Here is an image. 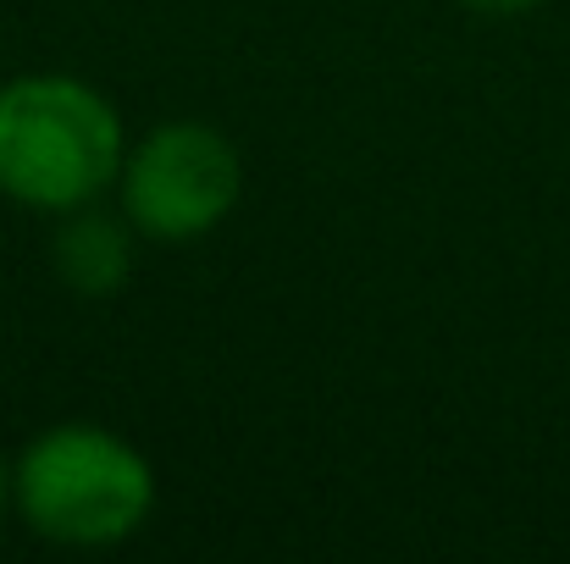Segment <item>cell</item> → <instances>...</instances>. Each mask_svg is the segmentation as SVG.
<instances>
[{"label": "cell", "instance_id": "obj_1", "mask_svg": "<svg viewBox=\"0 0 570 564\" xmlns=\"http://www.w3.org/2000/svg\"><path fill=\"white\" fill-rule=\"evenodd\" d=\"M122 122L106 95L67 72L0 89V194L33 210H78L122 178Z\"/></svg>", "mask_w": 570, "mask_h": 564}, {"label": "cell", "instance_id": "obj_5", "mask_svg": "<svg viewBox=\"0 0 570 564\" xmlns=\"http://www.w3.org/2000/svg\"><path fill=\"white\" fill-rule=\"evenodd\" d=\"M465 6L493 11V17H515V11H527V6H538V0H465Z\"/></svg>", "mask_w": 570, "mask_h": 564}, {"label": "cell", "instance_id": "obj_6", "mask_svg": "<svg viewBox=\"0 0 570 564\" xmlns=\"http://www.w3.org/2000/svg\"><path fill=\"white\" fill-rule=\"evenodd\" d=\"M6 493H11V487H6V471H0V521H6Z\"/></svg>", "mask_w": 570, "mask_h": 564}, {"label": "cell", "instance_id": "obj_3", "mask_svg": "<svg viewBox=\"0 0 570 564\" xmlns=\"http://www.w3.org/2000/svg\"><path fill=\"white\" fill-rule=\"evenodd\" d=\"M238 150L205 122H161L122 161V210L150 238H199L238 205Z\"/></svg>", "mask_w": 570, "mask_h": 564}, {"label": "cell", "instance_id": "obj_4", "mask_svg": "<svg viewBox=\"0 0 570 564\" xmlns=\"http://www.w3.org/2000/svg\"><path fill=\"white\" fill-rule=\"evenodd\" d=\"M56 271L72 294L83 299H106L128 283L134 271V244H128V227L106 210H67L61 232H56Z\"/></svg>", "mask_w": 570, "mask_h": 564}, {"label": "cell", "instance_id": "obj_2", "mask_svg": "<svg viewBox=\"0 0 570 564\" xmlns=\"http://www.w3.org/2000/svg\"><path fill=\"white\" fill-rule=\"evenodd\" d=\"M22 521L67 548H111L150 521L156 476L139 448L100 426H56L28 443L11 476Z\"/></svg>", "mask_w": 570, "mask_h": 564}]
</instances>
